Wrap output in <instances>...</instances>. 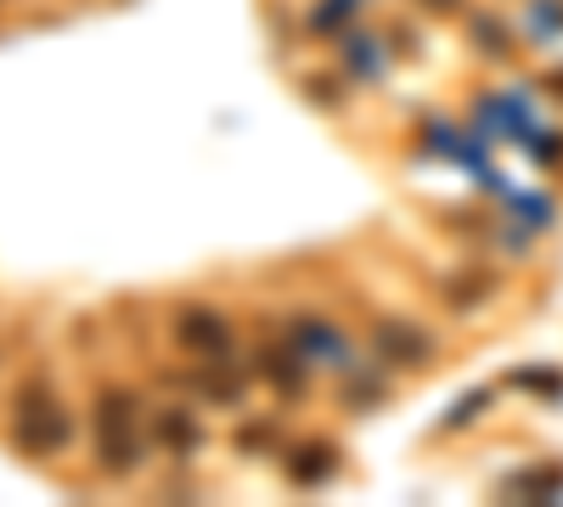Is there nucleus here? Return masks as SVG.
<instances>
[{
	"instance_id": "nucleus-1",
	"label": "nucleus",
	"mask_w": 563,
	"mask_h": 507,
	"mask_svg": "<svg viewBox=\"0 0 563 507\" xmlns=\"http://www.w3.org/2000/svg\"><path fill=\"white\" fill-rule=\"evenodd\" d=\"M90 445H97V469L108 480H124L147 456V434H141V395L130 384H102L90 395Z\"/></svg>"
},
{
	"instance_id": "nucleus-2",
	"label": "nucleus",
	"mask_w": 563,
	"mask_h": 507,
	"mask_svg": "<svg viewBox=\"0 0 563 507\" xmlns=\"http://www.w3.org/2000/svg\"><path fill=\"white\" fill-rule=\"evenodd\" d=\"M7 429L23 456H57L74 440V411L57 400L45 373H23L7 395Z\"/></svg>"
},
{
	"instance_id": "nucleus-3",
	"label": "nucleus",
	"mask_w": 563,
	"mask_h": 507,
	"mask_svg": "<svg viewBox=\"0 0 563 507\" xmlns=\"http://www.w3.org/2000/svg\"><path fill=\"white\" fill-rule=\"evenodd\" d=\"M288 344H294L310 366H333V373H355V350H350V339H344L339 321H327V316L299 310V316L288 321Z\"/></svg>"
},
{
	"instance_id": "nucleus-4",
	"label": "nucleus",
	"mask_w": 563,
	"mask_h": 507,
	"mask_svg": "<svg viewBox=\"0 0 563 507\" xmlns=\"http://www.w3.org/2000/svg\"><path fill=\"white\" fill-rule=\"evenodd\" d=\"M434 333L422 321H406V316H378L372 321V355L384 366H429L434 361Z\"/></svg>"
},
{
	"instance_id": "nucleus-5",
	"label": "nucleus",
	"mask_w": 563,
	"mask_h": 507,
	"mask_svg": "<svg viewBox=\"0 0 563 507\" xmlns=\"http://www.w3.org/2000/svg\"><path fill=\"white\" fill-rule=\"evenodd\" d=\"M169 333H175V344L186 355L209 361V355H225L231 350V316L214 310V305H180L175 321H169Z\"/></svg>"
},
{
	"instance_id": "nucleus-6",
	"label": "nucleus",
	"mask_w": 563,
	"mask_h": 507,
	"mask_svg": "<svg viewBox=\"0 0 563 507\" xmlns=\"http://www.w3.org/2000/svg\"><path fill=\"white\" fill-rule=\"evenodd\" d=\"M254 378H265L282 400H299L310 389V361L282 339V344H260L254 350Z\"/></svg>"
},
{
	"instance_id": "nucleus-7",
	"label": "nucleus",
	"mask_w": 563,
	"mask_h": 507,
	"mask_svg": "<svg viewBox=\"0 0 563 507\" xmlns=\"http://www.w3.org/2000/svg\"><path fill=\"white\" fill-rule=\"evenodd\" d=\"M282 474H288V485H299V491H316V485H327L339 474V445L333 440H305V445L288 451Z\"/></svg>"
},
{
	"instance_id": "nucleus-8",
	"label": "nucleus",
	"mask_w": 563,
	"mask_h": 507,
	"mask_svg": "<svg viewBox=\"0 0 563 507\" xmlns=\"http://www.w3.org/2000/svg\"><path fill=\"white\" fill-rule=\"evenodd\" d=\"M153 434L169 456H192L203 445V423H198V411H186V406H164L153 411Z\"/></svg>"
},
{
	"instance_id": "nucleus-9",
	"label": "nucleus",
	"mask_w": 563,
	"mask_h": 507,
	"mask_svg": "<svg viewBox=\"0 0 563 507\" xmlns=\"http://www.w3.org/2000/svg\"><path fill=\"white\" fill-rule=\"evenodd\" d=\"M186 384H192L198 395H209V400L238 406V400H243V389H249V373H238L231 361L209 355V366H192V373H186Z\"/></svg>"
},
{
	"instance_id": "nucleus-10",
	"label": "nucleus",
	"mask_w": 563,
	"mask_h": 507,
	"mask_svg": "<svg viewBox=\"0 0 563 507\" xmlns=\"http://www.w3.org/2000/svg\"><path fill=\"white\" fill-rule=\"evenodd\" d=\"M344 68H350V74H361V79H378V74H384L378 40H366V34H350V40H344Z\"/></svg>"
},
{
	"instance_id": "nucleus-11",
	"label": "nucleus",
	"mask_w": 563,
	"mask_h": 507,
	"mask_svg": "<svg viewBox=\"0 0 563 507\" xmlns=\"http://www.w3.org/2000/svg\"><path fill=\"white\" fill-rule=\"evenodd\" d=\"M485 400H490V389H474V395H462V400H456V406L445 411V423H440V429H467V423L479 418V406H485Z\"/></svg>"
},
{
	"instance_id": "nucleus-12",
	"label": "nucleus",
	"mask_w": 563,
	"mask_h": 507,
	"mask_svg": "<svg viewBox=\"0 0 563 507\" xmlns=\"http://www.w3.org/2000/svg\"><path fill=\"white\" fill-rule=\"evenodd\" d=\"M350 12H355V0H327L321 12H310V29L316 34H333L339 23H350Z\"/></svg>"
},
{
	"instance_id": "nucleus-13",
	"label": "nucleus",
	"mask_w": 563,
	"mask_h": 507,
	"mask_svg": "<svg viewBox=\"0 0 563 507\" xmlns=\"http://www.w3.org/2000/svg\"><path fill=\"white\" fill-rule=\"evenodd\" d=\"M479 294H490V276L485 271H474V283H445V299L451 305H474Z\"/></svg>"
},
{
	"instance_id": "nucleus-14",
	"label": "nucleus",
	"mask_w": 563,
	"mask_h": 507,
	"mask_svg": "<svg viewBox=\"0 0 563 507\" xmlns=\"http://www.w3.org/2000/svg\"><path fill=\"white\" fill-rule=\"evenodd\" d=\"M474 40L485 45V57H507V34H501L496 23H485V18H479V23H474Z\"/></svg>"
},
{
	"instance_id": "nucleus-15",
	"label": "nucleus",
	"mask_w": 563,
	"mask_h": 507,
	"mask_svg": "<svg viewBox=\"0 0 563 507\" xmlns=\"http://www.w3.org/2000/svg\"><path fill=\"white\" fill-rule=\"evenodd\" d=\"M384 400V384L372 378V384H344V406H378Z\"/></svg>"
},
{
	"instance_id": "nucleus-16",
	"label": "nucleus",
	"mask_w": 563,
	"mask_h": 507,
	"mask_svg": "<svg viewBox=\"0 0 563 507\" xmlns=\"http://www.w3.org/2000/svg\"><path fill=\"white\" fill-rule=\"evenodd\" d=\"M530 153H536V164L563 158V135H530Z\"/></svg>"
},
{
	"instance_id": "nucleus-17",
	"label": "nucleus",
	"mask_w": 563,
	"mask_h": 507,
	"mask_svg": "<svg viewBox=\"0 0 563 507\" xmlns=\"http://www.w3.org/2000/svg\"><path fill=\"white\" fill-rule=\"evenodd\" d=\"M260 445H276V429L271 423H254V429L238 434V451H260Z\"/></svg>"
},
{
	"instance_id": "nucleus-18",
	"label": "nucleus",
	"mask_w": 563,
	"mask_h": 507,
	"mask_svg": "<svg viewBox=\"0 0 563 507\" xmlns=\"http://www.w3.org/2000/svg\"><path fill=\"white\" fill-rule=\"evenodd\" d=\"M305 90H310V102H321V108H333V102H339V97H333V85H327V79H310Z\"/></svg>"
},
{
	"instance_id": "nucleus-19",
	"label": "nucleus",
	"mask_w": 563,
	"mask_h": 507,
	"mask_svg": "<svg viewBox=\"0 0 563 507\" xmlns=\"http://www.w3.org/2000/svg\"><path fill=\"white\" fill-rule=\"evenodd\" d=\"M456 7V0H434V12H451Z\"/></svg>"
}]
</instances>
